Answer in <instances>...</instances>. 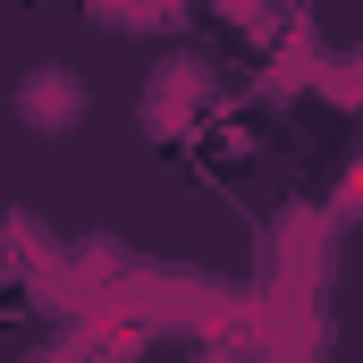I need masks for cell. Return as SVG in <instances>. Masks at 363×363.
<instances>
[{
  "instance_id": "1",
  "label": "cell",
  "mask_w": 363,
  "mask_h": 363,
  "mask_svg": "<svg viewBox=\"0 0 363 363\" xmlns=\"http://www.w3.org/2000/svg\"><path fill=\"white\" fill-rule=\"evenodd\" d=\"M17 110H26V127H43V135L77 127V110H85V85H77V68H26V85H17Z\"/></svg>"
},
{
  "instance_id": "2",
  "label": "cell",
  "mask_w": 363,
  "mask_h": 363,
  "mask_svg": "<svg viewBox=\"0 0 363 363\" xmlns=\"http://www.w3.org/2000/svg\"><path fill=\"white\" fill-rule=\"evenodd\" d=\"M211 93V77H203V60H169V77H152V93H144V110L152 118H178V110H194Z\"/></svg>"
},
{
  "instance_id": "3",
  "label": "cell",
  "mask_w": 363,
  "mask_h": 363,
  "mask_svg": "<svg viewBox=\"0 0 363 363\" xmlns=\"http://www.w3.org/2000/svg\"><path fill=\"white\" fill-rule=\"evenodd\" d=\"M203 363H220V355H203Z\"/></svg>"
}]
</instances>
